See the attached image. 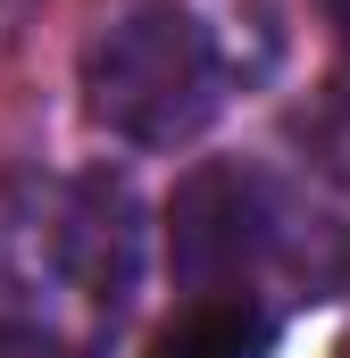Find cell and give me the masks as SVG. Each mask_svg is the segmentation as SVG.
Listing matches in <instances>:
<instances>
[{
    "label": "cell",
    "mask_w": 350,
    "mask_h": 358,
    "mask_svg": "<svg viewBox=\"0 0 350 358\" xmlns=\"http://www.w3.org/2000/svg\"><path fill=\"white\" fill-rule=\"evenodd\" d=\"M267 342H275V317H267L259 300H242V292H209V300L175 308L167 325L150 334L142 358H267Z\"/></svg>",
    "instance_id": "3957f363"
},
{
    "label": "cell",
    "mask_w": 350,
    "mask_h": 358,
    "mask_svg": "<svg viewBox=\"0 0 350 358\" xmlns=\"http://www.w3.org/2000/svg\"><path fill=\"white\" fill-rule=\"evenodd\" d=\"M84 100L108 134H125L142 150L192 142L217 117V42H209V25L175 0L117 17L84 59Z\"/></svg>",
    "instance_id": "6da1fadb"
},
{
    "label": "cell",
    "mask_w": 350,
    "mask_h": 358,
    "mask_svg": "<svg viewBox=\"0 0 350 358\" xmlns=\"http://www.w3.org/2000/svg\"><path fill=\"white\" fill-rule=\"evenodd\" d=\"M267 192L259 176H242V167H225V159H209V167H192V176L175 183L167 200V267L183 292H225V283H242V275L259 267L267 250Z\"/></svg>",
    "instance_id": "7a4b0ae2"
},
{
    "label": "cell",
    "mask_w": 350,
    "mask_h": 358,
    "mask_svg": "<svg viewBox=\"0 0 350 358\" xmlns=\"http://www.w3.org/2000/svg\"><path fill=\"white\" fill-rule=\"evenodd\" d=\"M326 8H334V25H342V42H350V0H326Z\"/></svg>",
    "instance_id": "277c9868"
},
{
    "label": "cell",
    "mask_w": 350,
    "mask_h": 358,
    "mask_svg": "<svg viewBox=\"0 0 350 358\" xmlns=\"http://www.w3.org/2000/svg\"><path fill=\"white\" fill-rule=\"evenodd\" d=\"M0 358H8V350H0Z\"/></svg>",
    "instance_id": "5b68a950"
}]
</instances>
